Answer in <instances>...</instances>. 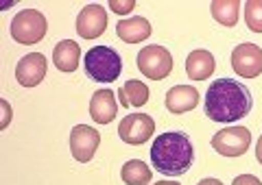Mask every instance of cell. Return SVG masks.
Returning a JSON list of instances; mask_svg holds the SVG:
<instances>
[{
	"mask_svg": "<svg viewBox=\"0 0 262 185\" xmlns=\"http://www.w3.org/2000/svg\"><path fill=\"white\" fill-rule=\"evenodd\" d=\"M251 111V94L241 81L219 78L212 81L206 94V116L214 122H236Z\"/></svg>",
	"mask_w": 262,
	"mask_h": 185,
	"instance_id": "1",
	"label": "cell"
},
{
	"mask_svg": "<svg viewBox=\"0 0 262 185\" xmlns=\"http://www.w3.org/2000/svg\"><path fill=\"white\" fill-rule=\"evenodd\" d=\"M212 18H214L221 27L232 29L236 27V22L241 18V3L238 0H214L210 5Z\"/></svg>",
	"mask_w": 262,
	"mask_h": 185,
	"instance_id": "17",
	"label": "cell"
},
{
	"mask_svg": "<svg viewBox=\"0 0 262 185\" xmlns=\"http://www.w3.org/2000/svg\"><path fill=\"white\" fill-rule=\"evenodd\" d=\"M153 185H182V183H177V181H158V183H153Z\"/></svg>",
	"mask_w": 262,
	"mask_h": 185,
	"instance_id": "26",
	"label": "cell"
},
{
	"mask_svg": "<svg viewBox=\"0 0 262 185\" xmlns=\"http://www.w3.org/2000/svg\"><path fill=\"white\" fill-rule=\"evenodd\" d=\"M46 18L37 9H24L11 20V37L22 46H33L42 42L46 35Z\"/></svg>",
	"mask_w": 262,
	"mask_h": 185,
	"instance_id": "4",
	"label": "cell"
},
{
	"mask_svg": "<svg viewBox=\"0 0 262 185\" xmlns=\"http://www.w3.org/2000/svg\"><path fill=\"white\" fill-rule=\"evenodd\" d=\"M107 11L101 5H88L77 15V33L83 39H96L105 33Z\"/></svg>",
	"mask_w": 262,
	"mask_h": 185,
	"instance_id": "10",
	"label": "cell"
},
{
	"mask_svg": "<svg viewBox=\"0 0 262 185\" xmlns=\"http://www.w3.org/2000/svg\"><path fill=\"white\" fill-rule=\"evenodd\" d=\"M196 185H223V183H221L219 179H201Z\"/></svg>",
	"mask_w": 262,
	"mask_h": 185,
	"instance_id": "24",
	"label": "cell"
},
{
	"mask_svg": "<svg viewBox=\"0 0 262 185\" xmlns=\"http://www.w3.org/2000/svg\"><path fill=\"white\" fill-rule=\"evenodd\" d=\"M79 57H81V48L72 39H61L53 50V63L61 72H75L79 66Z\"/></svg>",
	"mask_w": 262,
	"mask_h": 185,
	"instance_id": "16",
	"label": "cell"
},
{
	"mask_svg": "<svg viewBox=\"0 0 262 185\" xmlns=\"http://www.w3.org/2000/svg\"><path fill=\"white\" fill-rule=\"evenodd\" d=\"M194 159L192 142L186 133L168 131L158 135L151 146V162L158 172L166 176H182L190 170Z\"/></svg>",
	"mask_w": 262,
	"mask_h": 185,
	"instance_id": "2",
	"label": "cell"
},
{
	"mask_svg": "<svg viewBox=\"0 0 262 185\" xmlns=\"http://www.w3.org/2000/svg\"><path fill=\"white\" fill-rule=\"evenodd\" d=\"M232 185H262V181L258 179V176H253V174H241V176H236V179L232 181Z\"/></svg>",
	"mask_w": 262,
	"mask_h": 185,
	"instance_id": "22",
	"label": "cell"
},
{
	"mask_svg": "<svg viewBox=\"0 0 262 185\" xmlns=\"http://www.w3.org/2000/svg\"><path fill=\"white\" fill-rule=\"evenodd\" d=\"M256 157H258V162L262 164V135H260V140L256 144Z\"/></svg>",
	"mask_w": 262,
	"mask_h": 185,
	"instance_id": "25",
	"label": "cell"
},
{
	"mask_svg": "<svg viewBox=\"0 0 262 185\" xmlns=\"http://www.w3.org/2000/svg\"><path fill=\"white\" fill-rule=\"evenodd\" d=\"M214 57L208 50H192L186 59V74L190 81H206L214 72Z\"/></svg>",
	"mask_w": 262,
	"mask_h": 185,
	"instance_id": "14",
	"label": "cell"
},
{
	"mask_svg": "<svg viewBox=\"0 0 262 185\" xmlns=\"http://www.w3.org/2000/svg\"><path fill=\"white\" fill-rule=\"evenodd\" d=\"M199 104V92L192 85H175L166 92V109L170 114H186Z\"/></svg>",
	"mask_w": 262,
	"mask_h": 185,
	"instance_id": "13",
	"label": "cell"
},
{
	"mask_svg": "<svg viewBox=\"0 0 262 185\" xmlns=\"http://www.w3.org/2000/svg\"><path fill=\"white\" fill-rule=\"evenodd\" d=\"M46 57L42 52H31L24 55L18 61V68H15V76H18V83L22 87H35L44 81L46 76Z\"/></svg>",
	"mask_w": 262,
	"mask_h": 185,
	"instance_id": "11",
	"label": "cell"
},
{
	"mask_svg": "<svg viewBox=\"0 0 262 185\" xmlns=\"http://www.w3.org/2000/svg\"><path fill=\"white\" fill-rule=\"evenodd\" d=\"M116 33L122 42L127 44H140L146 37H151V22L146 18H129L120 20L116 27Z\"/></svg>",
	"mask_w": 262,
	"mask_h": 185,
	"instance_id": "15",
	"label": "cell"
},
{
	"mask_svg": "<svg viewBox=\"0 0 262 185\" xmlns=\"http://www.w3.org/2000/svg\"><path fill=\"white\" fill-rule=\"evenodd\" d=\"M138 68L140 72L151 78V81H162V78H166L170 72H173V57H170V52L166 50L164 46H144L140 52H138Z\"/></svg>",
	"mask_w": 262,
	"mask_h": 185,
	"instance_id": "5",
	"label": "cell"
},
{
	"mask_svg": "<svg viewBox=\"0 0 262 185\" xmlns=\"http://www.w3.org/2000/svg\"><path fill=\"white\" fill-rule=\"evenodd\" d=\"M85 72L96 83L118 81L122 72V59L110 46H94L85 55Z\"/></svg>",
	"mask_w": 262,
	"mask_h": 185,
	"instance_id": "3",
	"label": "cell"
},
{
	"mask_svg": "<svg viewBox=\"0 0 262 185\" xmlns=\"http://www.w3.org/2000/svg\"><path fill=\"white\" fill-rule=\"evenodd\" d=\"M245 22L253 33H262V0L245 3Z\"/></svg>",
	"mask_w": 262,
	"mask_h": 185,
	"instance_id": "20",
	"label": "cell"
},
{
	"mask_svg": "<svg viewBox=\"0 0 262 185\" xmlns=\"http://www.w3.org/2000/svg\"><path fill=\"white\" fill-rule=\"evenodd\" d=\"M110 9L114 11V13H118V15H127V13H131L136 9V3L134 0H112L110 3Z\"/></svg>",
	"mask_w": 262,
	"mask_h": 185,
	"instance_id": "21",
	"label": "cell"
},
{
	"mask_svg": "<svg viewBox=\"0 0 262 185\" xmlns=\"http://www.w3.org/2000/svg\"><path fill=\"white\" fill-rule=\"evenodd\" d=\"M232 68L243 78H256L262 74V48L245 42L232 50Z\"/></svg>",
	"mask_w": 262,
	"mask_h": 185,
	"instance_id": "8",
	"label": "cell"
},
{
	"mask_svg": "<svg viewBox=\"0 0 262 185\" xmlns=\"http://www.w3.org/2000/svg\"><path fill=\"white\" fill-rule=\"evenodd\" d=\"M118 98L122 102V107H142L149 100V87L142 81L131 78V81H127L118 90Z\"/></svg>",
	"mask_w": 262,
	"mask_h": 185,
	"instance_id": "18",
	"label": "cell"
},
{
	"mask_svg": "<svg viewBox=\"0 0 262 185\" xmlns=\"http://www.w3.org/2000/svg\"><path fill=\"white\" fill-rule=\"evenodd\" d=\"M101 144V135L88 124H77L70 131V150L79 164H88Z\"/></svg>",
	"mask_w": 262,
	"mask_h": 185,
	"instance_id": "9",
	"label": "cell"
},
{
	"mask_svg": "<svg viewBox=\"0 0 262 185\" xmlns=\"http://www.w3.org/2000/svg\"><path fill=\"white\" fill-rule=\"evenodd\" d=\"M112 90H98L92 94V100H90V116L96 124H110L114 118H116L118 104L116 98H114Z\"/></svg>",
	"mask_w": 262,
	"mask_h": 185,
	"instance_id": "12",
	"label": "cell"
},
{
	"mask_svg": "<svg viewBox=\"0 0 262 185\" xmlns=\"http://www.w3.org/2000/svg\"><path fill=\"white\" fill-rule=\"evenodd\" d=\"M0 104H3V109H5V120H3V124H0V128H7V124H9V120H11V107L7 100H0Z\"/></svg>",
	"mask_w": 262,
	"mask_h": 185,
	"instance_id": "23",
	"label": "cell"
},
{
	"mask_svg": "<svg viewBox=\"0 0 262 185\" xmlns=\"http://www.w3.org/2000/svg\"><path fill=\"white\" fill-rule=\"evenodd\" d=\"M155 133V122L151 116L146 114H129L122 118V122L118 124V135L125 144L138 146L151 140V135Z\"/></svg>",
	"mask_w": 262,
	"mask_h": 185,
	"instance_id": "7",
	"label": "cell"
},
{
	"mask_svg": "<svg viewBox=\"0 0 262 185\" xmlns=\"http://www.w3.org/2000/svg\"><path fill=\"white\" fill-rule=\"evenodd\" d=\"M120 176L127 185H151L153 172L144 162H140V159H129V162L122 166Z\"/></svg>",
	"mask_w": 262,
	"mask_h": 185,
	"instance_id": "19",
	"label": "cell"
},
{
	"mask_svg": "<svg viewBox=\"0 0 262 185\" xmlns=\"http://www.w3.org/2000/svg\"><path fill=\"white\" fill-rule=\"evenodd\" d=\"M251 146V133L245 126H227L223 131L214 133L212 148L223 157H241Z\"/></svg>",
	"mask_w": 262,
	"mask_h": 185,
	"instance_id": "6",
	"label": "cell"
}]
</instances>
